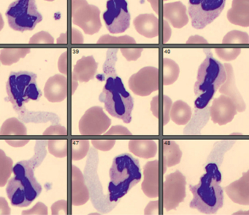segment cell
Here are the masks:
<instances>
[{
  "mask_svg": "<svg viewBox=\"0 0 249 215\" xmlns=\"http://www.w3.org/2000/svg\"><path fill=\"white\" fill-rule=\"evenodd\" d=\"M208 52L206 59L198 69L197 79L195 85V108L202 110L213 98L217 90L227 79L225 68L221 62L213 57L211 50Z\"/></svg>",
  "mask_w": 249,
  "mask_h": 215,
  "instance_id": "2",
  "label": "cell"
},
{
  "mask_svg": "<svg viewBox=\"0 0 249 215\" xmlns=\"http://www.w3.org/2000/svg\"><path fill=\"white\" fill-rule=\"evenodd\" d=\"M111 124V120L100 107H93L86 112L79 122L80 133L96 136L105 133Z\"/></svg>",
  "mask_w": 249,
  "mask_h": 215,
  "instance_id": "13",
  "label": "cell"
},
{
  "mask_svg": "<svg viewBox=\"0 0 249 215\" xmlns=\"http://www.w3.org/2000/svg\"><path fill=\"white\" fill-rule=\"evenodd\" d=\"M192 109L182 100H178L172 104L170 118L177 125L187 124L192 117Z\"/></svg>",
  "mask_w": 249,
  "mask_h": 215,
  "instance_id": "25",
  "label": "cell"
},
{
  "mask_svg": "<svg viewBox=\"0 0 249 215\" xmlns=\"http://www.w3.org/2000/svg\"><path fill=\"white\" fill-rule=\"evenodd\" d=\"M186 178L177 170L166 177L163 184V206L167 211L176 209L186 197Z\"/></svg>",
  "mask_w": 249,
  "mask_h": 215,
  "instance_id": "11",
  "label": "cell"
},
{
  "mask_svg": "<svg viewBox=\"0 0 249 215\" xmlns=\"http://www.w3.org/2000/svg\"><path fill=\"white\" fill-rule=\"evenodd\" d=\"M144 180L142 190L145 196L154 198L160 196V165L158 160L149 161L143 170Z\"/></svg>",
  "mask_w": 249,
  "mask_h": 215,
  "instance_id": "15",
  "label": "cell"
},
{
  "mask_svg": "<svg viewBox=\"0 0 249 215\" xmlns=\"http://www.w3.org/2000/svg\"><path fill=\"white\" fill-rule=\"evenodd\" d=\"M163 174L166 172L167 167L177 165L180 162L182 152L179 145L173 140L162 142Z\"/></svg>",
  "mask_w": 249,
  "mask_h": 215,
  "instance_id": "23",
  "label": "cell"
},
{
  "mask_svg": "<svg viewBox=\"0 0 249 215\" xmlns=\"http://www.w3.org/2000/svg\"><path fill=\"white\" fill-rule=\"evenodd\" d=\"M178 65L170 59L163 60V84L164 85H171L177 81L178 78Z\"/></svg>",
  "mask_w": 249,
  "mask_h": 215,
  "instance_id": "26",
  "label": "cell"
},
{
  "mask_svg": "<svg viewBox=\"0 0 249 215\" xmlns=\"http://www.w3.org/2000/svg\"><path fill=\"white\" fill-rule=\"evenodd\" d=\"M8 24L15 31H32L43 20L36 0H17L8 7L6 14Z\"/></svg>",
  "mask_w": 249,
  "mask_h": 215,
  "instance_id": "7",
  "label": "cell"
},
{
  "mask_svg": "<svg viewBox=\"0 0 249 215\" xmlns=\"http://www.w3.org/2000/svg\"><path fill=\"white\" fill-rule=\"evenodd\" d=\"M224 66H225L226 73H227V79L223 85L220 87V93L223 95L230 97L235 104L237 111L242 113L246 110V106L243 101V97L240 95V92L236 87L232 67L230 64H225Z\"/></svg>",
  "mask_w": 249,
  "mask_h": 215,
  "instance_id": "16",
  "label": "cell"
},
{
  "mask_svg": "<svg viewBox=\"0 0 249 215\" xmlns=\"http://www.w3.org/2000/svg\"><path fill=\"white\" fill-rule=\"evenodd\" d=\"M129 149L131 152L140 158H154L158 150L157 143L151 139H132L129 142Z\"/></svg>",
  "mask_w": 249,
  "mask_h": 215,
  "instance_id": "22",
  "label": "cell"
},
{
  "mask_svg": "<svg viewBox=\"0 0 249 215\" xmlns=\"http://www.w3.org/2000/svg\"><path fill=\"white\" fill-rule=\"evenodd\" d=\"M164 1H166V0H164Z\"/></svg>",
  "mask_w": 249,
  "mask_h": 215,
  "instance_id": "36",
  "label": "cell"
},
{
  "mask_svg": "<svg viewBox=\"0 0 249 215\" xmlns=\"http://www.w3.org/2000/svg\"><path fill=\"white\" fill-rule=\"evenodd\" d=\"M135 30L147 38H154L159 34V20L153 14H142L134 20Z\"/></svg>",
  "mask_w": 249,
  "mask_h": 215,
  "instance_id": "20",
  "label": "cell"
},
{
  "mask_svg": "<svg viewBox=\"0 0 249 215\" xmlns=\"http://www.w3.org/2000/svg\"><path fill=\"white\" fill-rule=\"evenodd\" d=\"M46 1H49V2H52L53 0H46Z\"/></svg>",
  "mask_w": 249,
  "mask_h": 215,
  "instance_id": "34",
  "label": "cell"
},
{
  "mask_svg": "<svg viewBox=\"0 0 249 215\" xmlns=\"http://www.w3.org/2000/svg\"><path fill=\"white\" fill-rule=\"evenodd\" d=\"M227 196L234 203L248 206L249 205V171L244 173L243 177L225 187Z\"/></svg>",
  "mask_w": 249,
  "mask_h": 215,
  "instance_id": "17",
  "label": "cell"
},
{
  "mask_svg": "<svg viewBox=\"0 0 249 215\" xmlns=\"http://www.w3.org/2000/svg\"><path fill=\"white\" fill-rule=\"evenodd\" d=\"M206 173L202 176L196 185L189 186L193 193L191 201L192 209H196L201 213L214 214L224 204V191L220 186L221 174L215 164H210L205 167Z\"/></svg>",
  "mask_w": 249,
  "mask_h": 215,
  "instance_id": "1",
  "label": "cell"
},
{
  "mask_svg": "<svg viewBox=\"0 0 249 215\" xmlns=\"http://www.w3.org/2000/svg\"><path fill=\"white\" fill-rule=\"evenodd\" d=\"M217 55L223 60H234L240 53V49H216Z\"/></svg>",
  "mask_w": 249,
  "mask_h": 215,
  "instance_id": "30",
  "label": "cell"
},
{
  "mask_svg": "<svg viewBox=\"0 0 249 215\" xmlns=\"http://www.w3.org/2000/svg\"><path fill=\"white\" fill-rule=\"evenodd\" d=\"M148 2H149V0H148Z\"/></svg>",
  "mask_w": 249,
  "mask_h": 215,
  "instance_id": "35",
  "label": "cell"
},
{
  "mask_svg": "<svg viewBox=\"0 0 249 215\" xmlns=\"http://www.w3.org/2000/svg\"><path fill=\"white\" fill-rule=\"evenodd\" d=\"M164 17L175 28H182L189 22L186 13V7L180 2L165 4Z\"/></svg>",
  "mask_w": 249,
  "mask_h": 215,
  "instance_id": "19",
  "label": "cell"
},
{
  "mask_svg": "<svg viewBox=\"0 0 249 215\" xmlns=\"http://www.w3.org/2000/svg\"><path fill=\"white\" fill-rule=\"evenodd\" d=\"M172 104L171 99L166 95L156 96L151 101V112L157 118L161 119L162 117L164 126L170 121V111Z\"/></svg>",
  "mask_w": 249,
  "mask_h": 215,
  "instance_id": "24",
  "label": "cell"
},
{
  "mask_svg": "<svg viewBox=\"0 0 249 215\" xmlns=\"http://www.w3.org/2000/svg\"><path fill=\"white\" fill-rule=\"evenodd\" d=\"M118 50H107V58L106 64H105L103 70H104L105 76L107 78L112 76H116L115 72L114 65L116 62V53Z\"/></svg>",
  "mask_w": 249,
  "mask_h": 215,
  "instance_id": "28",
  "label": "cell"
},
{
  "mask_svg": "<svg viewBox=\"0 0 249 215\" xmlns=\"http://www.w3.org/2000/svg\"><path fill=\"white\" fill-rule=\"evenodd\" d=\"M131 91L138 96L147 97L159 90V69L146 66L134 74L129 80Z\"/></svg>",
  "mask_w": 249,
  "mask_h": 215,
  "instance_id": "12",
  "label": "cell"
},
{
  "mask_svg": "<svg viewBox=\"0 0 249 215\" xmlns=\"http://www.w3.org/2000/svg\"><path fill=\"white\" fill-rule=\"evenodd\" d=\"M68 94V81L65 77L56 75L46 83L45 96L52 102L63 101Z\"/></svg>",
  "mask_w": 249,
  "mask_h": 215,
  "instance_id": "18",
  "label": "cell"
},
{
  "mask_svg": "<svg viewBox=\"0 0 249 215\" xmlns=\"http://www.w3.org/2000/svg\"><path fill=\"white\" fill-rule=\"evenodd\" d=\"M226 0H189V17L192 27L202 30L219 17L225 6Z\"/></svg>",
  "mask_w": 249,
  "mask_h": 215,
  "instance_id": "8",
  "label": "cell"
},
{
  "mask_svg": "<svg viewBox=\"0 0 249 215\" xmlns=\"http://www.w3.org/2000/svg\"><path fill=\"white\" fill-rule=\"evenodd\" d=\"M92 143L97 149L107 151L113 148L116 140H94Z\"/></svg>",
  "mask_w": 249,
  "mask_h": 215,
  "instance_id": "31",
  "label": "cell"
},
{
  "mask_svg": "<svg viewBox=\"0 0 249 215\" xmlns=\"http://www.w3.org/2000/svg\"><path fill=\"white\" fill-rule=\"evenodd\" d=\"M145 215H158L159 200L150 202L145 209Z\"/></svg>",
  "mask_w": 249,
  "mask_h": 215,
  "instance_id": "33",
  "label": "cell"
},
{
  "mask_svg": "<svg viewBox=\"0 0 249 215\" xmlns=\"http://www.w3.org/2000/svg\"><path fill=\"white\" fill-rule=\"evenodd\" d=\"M103 20L111 34L123 33L130 25V14L126 0H107Z\"/></svg>",
  "mask_w": 249,
  "mask_h": 215,
  "instance_id": "10",
  "label": "cell"
},
{
  "mask_svg": "<svg viewBox=\"0 0 249 215\" xmlns=\"http://www.w3.org/2000/svg\"><path fill=\"white\" fill-rule=\"evenodd\" d=\"M244 37H248L246 33L239 32L237 37H235V31L231 32L224 37L223 43H249V40H244Z\"/></svg>",
  "mask_w": 249,
  "mask_h": 215,
  "instance_id": "29",
  "label": "cell"
},
{
  "mask_svg": "<svg viewBox=\"0 0 249 215\" xmlns=\"http://www.w3.org/2000/svg\"><path fill=\"white\" fill-rule=\"evenodd\" d=\"M106 135H132L131 132L126 128L122 126H116L111 127V129L106 132Z\"/></svg>",
  "mask_w": 249,
  "mask_h": 215,
  "instance_id": "32",
  "label": "cell"
},
{
  "mask_svg": "<svg viewBox=\"0 0 249 215\" xmlns=\"http://www.w3.org/2000/svg\"><path fill=\"white\" fill-rule=\"evenodd\" d=\"M13 161L0 149V186L3 187L12 172Z\"/></svg>",
  "mask_w": 249,
  "mask_h": 215,
  "instance_id": "27",
  "label": "cell"
},
{
  "mask_svg": "<svg viewBox=\"0 0 249 215\" xmlns=\"http://www.w3.org/2000/svg\"><path fill=\"white\" fill-rule=\"evenodd\" d=\"M72 22L83 29L84 33L94 34L101 28L100 10L89 5L86 0H72Z\"/></svg>",
  "mask_w": 249,
  "mask_h": 215,
  "instance_id": "9",
  "label": "cell"
},
{
  "mask_svg": "<svg viewBox=\"0 0 249 215\" xmlns=\"http://www.w3.org/2000/svg\"><path fill=\"white\" fill-rule=\"evenodd\" d=\"M12 170L15 177L8 182L7 195L13 206H28L40 196L41 185L35 178L33 169L27 161L18 163Z\"/></svg>",
  "mask_w": 249,
  "mask_h": 215,
  "instance_id": "4",
  "label": "cell"
},
{
  "mask_svg": "<svg viewBox=\"0 0 249 215\" xmlns=\"http://www.w3.org/2000/svg\"><path fill=\"white\" fill-rule=\"evenodd\" d=\"M97 64L93 56L84 57L77 62L73 70V78L81 82H88L97 72Z\"/></svg>",
  "mask_w": 249,
  "mask_h": 215,
  "instance_id": "21",
  "label": "cell"
},
{
  "mask_svg": "<svg viewBox=\"0 0 249 215\" xmlns=\"http://www.w3.org/2000/svg\"><path fill=\"white\" fill-rule=\"evenodd\" d=\"M139 161L130 154L123 153L113 159L110 169L109 200L117 202L141 180Z\"/></svg>",
  "mask_w": 249,
  "mask_h": 215,
  "instance_id": "3",
  "label": "cell"
},
{
  "mask_svg": "<svg viewBox=\"0 0 249 215\" xmlns=\"http://www.w3.org/2000/svg\"><path fill=\"white\" fill-rule=\"evenodd\" d=\"M237 114L235 104L230 97L221 95L214 99L211 107V120L214 123L223 126L230 123Z\"/></svg>",
  "mask_w": 249,
  "mask_h": 215,
  "instance_id": "14",
  "label": "cell"
},
{
  "mask_svg": "<svg viewBox=\"0 0 249 215\" xmlns=\"http://www.w3.org/2000/svg\"><path fill=\"white\" fill-rule=\"evenodd\" d=\"M100 101L104 103L105 108L110 116L122 119L125 123H130L133 99L125 89L122 80L117 75L107 78L100 96Z\"/></svg>",
  "mask_w": 249,
  "mask_h": 215,
  "instance_id": "5",
  "label": "cell"
},
{
  "mask_svg": "<svg viewBox=\"0 0 249 215\" xmlns=\"http://www.w3.org/2000/svg\"><path fill=\"white\" fill-rule=\"evenodd\" d=\"M8 98L17 113L24 111V105L30 100L37 101L42 92L37 84V75L33 72L21 71L10 74L6 83Z\"/></svg>",
  "mask_w": 249,
  "mask_h": 215,
  "instance_id": "6",
  "label": "cell"
}]
</instances>
